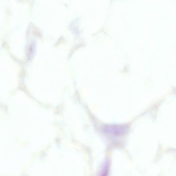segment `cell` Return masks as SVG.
<instances>
[{"mask_svg":"<svg viewBox=\"0 0 176 176\" xmlns=\"http://www.w3.org/2000/svg\"><path fill=\"white\" fill-rule=\"evenodd\" d=\"M110 162L106 161L102 165L99 176H108L110 170Z\"/></svg>","mask_w":176,"mask_h":176,"instance_id":"7a4b0ae2","label":"cell"},{"mask_svg":"<svg viewBox=\"0 0 176 176\" xmlns=\"http://www.w3.org/2000/svg\"><path fill=\"white\" fill-rule=\"evenodd\" d=\"M128 130V127L126 125H110L106 126L104 128L105 134L113 137L122 136Z\"/></svg>","mask_w":176,"mask_h":176,"instance_id":"6da1fadb","label":"cell"}]
</instances>
